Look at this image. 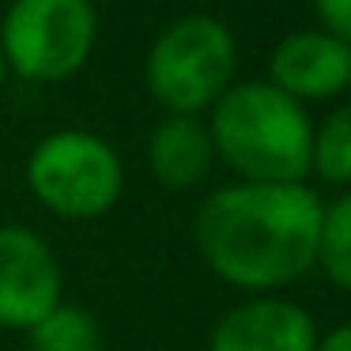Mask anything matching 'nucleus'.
<instances>
[{
	"instance_id": "obj_1",
	"label": "nucleus",
	"mask_w": 351,
	"mask_h": 351,
	"mask_svg": "<svg viewBox=\"0 0 351 351\" xmlns=\"http://www.w3.org/2000/svg\"><path fill=\"white\" fill-rule=\"evenodd\" d=\"M321 197L306 182H238L208 193L193 219L197 253L223 283L272 295L317 268Z\"/></svg>"
},
{
	"instance_id": "obj_2",
	"label": "nucleus",
	"mask_w": 351,
	"mask_h": 351,
	"mask_svg": "<svg viewBox=\"0 0 351 351\" xmlns=\"http://www.w3.org/2000/svg\"><path fill=\"white\" fill-rule=\"evenodd\" d=\"M215 155L230 162L245 182H302L310 174L313 129L302 102L272 84L227 87L212 114Z\"/></svg>"
},
{
	"instance_id": "obj_3",
	"label": "nucleus",
	"mask_w": 351,
	"mask_h": 351,
	"mask_svg": "<svg viewBox=\"0 0 351 351\" xmlns=\"http://www.w3.org/2000/svg\"><path fill=\"white\" fill-rule=\"evenodd\" d=\"M234 76V38L212 16H185L155 38L144 64L147 91L170 114L197 117L215 106Z\"/></svg>"
},
{
	"instance_id": "obj_4",
	"label": "nucleus",
	"mask_w": 351,
	"mask_h": 351,
	"mask_svg": "<svg viewBox=\"0 0 351 351\" xmlns=\"http://www.w3.org/2000/svg\"><path fill=\"white\" fill-rule=\"evenodd\" d=\"M27 185L34 200L61 219H99L121 200L125 170L102 136L64 129L46 136L27 159Z\"/></svg>"
},
{
	"instance_id": "obj_5",
	"label": "nucleus",
	"mask_w": 351,
	"mask_h": 351,
	"mask_svg": "<svg viewBox=\"0 0 351 351\" xmlns=\"http://www.w3.org/2000/svg\"><path fill=\"white\" fill-rule=\"evenodd\" d=\"M95 46L91 0H16L4 16L0 53L12 72L57 84L84 69Z\"/></svg>"
},
{
	"instance_id": "obj_6",
	"label": "nucleus",
	"mask_w": 351,
	"mask_h": 351,
	"mask_svg": "<svg viewBox=\"0 0 351 351\" xmlns=\"http://www.w3.org/2000/svg\"><path fill=\"white\" fill-rule=\"evenodd\" d=\"M61 302V265L46 238L0 227V328L27 332Z\"/></svg>"
},
{
	"instance_id": "obj_7",
	"label": "nucleus",
	"mask_w": 351,
	"mask_h": 351,
	"mask_svg": "<svg viewBox=\"0 0 351 351\" xmlns=\"http://www.w3.org/2000/svg\"><path fill=\"white\" fill-rule=\"evenodd\" d=\"M317 325L298 302L280 295H257L238 302L212 328L208 351H313Z\"/></svg>"
},
{
	"instance_id": "obj_8",
	"label": "nucleus",
	"mask_w": 351,
	"mask_h": 351,
	"mask_svg": "<svg viewBox=\"0 0 351 351\" xmlns=\"http://www.w3.org/2000/svg\"><path fill=\"white\" fill-rule=\"evenodd\" d=\"M268 84L302 99H332L351 87V46L325 31H298L287 34L268 57Z\"/></svg>"
},
{
	"instance_id": "obj_9",
	"label": "nucleus",
	"mask_w": 351,
	"mask_h": 351,
	"mask_svg": "<svg viewBox=\"0 0 351 351\" xmlns=\"http://www.w3.org/2000/svg\"><path fill=\"white\" fill-rule=\"evenodd\" d=\"M212 162H215L212 132L197 117L170 114L167 121L155 125L152 140H147V167H152L155 182L174 193L200 185L212 170Z\"/></svg>"
},
{
	"instance_id": "obj_10",
	"label": "nucleus",
	"mask_w": 351,
	"mask_h": 351,
	"mask_svg": "<svg viewBox=\"0 0 351 351\" xmlns=\"http://www.w3.org/2000/svg\"><path fill=\"white\" fill-rule=\"evenodd\" d=\"M31 351H102V328L84 306L57 302L34 328H27Z\"/></svg>"
},
{
	"instance_id": "obj_11",
	"label": "nucleus",
	"mask_w": 351,
	"mask_h": 351,
	"mask_svg": "<svg viewBox=\"0 0 351 351\" xmlns=\"http://www.w3.org/2000/svg\"><path fill=\"white\" fill-rule=\"evenodd\" d=\"M317 265L336 287L351 295V189L321 212Z\"/></svg>"
},
{
	"instance_id": "obj_12",
	"label": "nucleus",
	"mask_w": 351,
	"mask_h": 351,
	"mask_svg": "<svg viewBox=\"0 0 351 351\" xmlns=\"http://www.w3.org/2000/svg\"><path fill=\"white\" fill-rule=\"evenodd\" d=\"M310 167L332 185H351V102L313 129Z\"/></svg>"
},
{
	"instance_id": "obj_13",
	"label": "nucleus",
	"mask_w": 351,
	"mask_h": 351,
	"mask_svg": "<svg viewBox=\"0 0 351 351\" xmlns=\"http://www.w3.org/2000/svg\"><path fill=\"white\" fill-rule=\"evenodd\" d=\"M313 8L325 23V34L351 46V0H313Z\"/></svg>"
},
{
	"instance_id": "obj_14",
	"label": "nucleus",
	"mask_w": 351,
	"mask_h": 351,
	"mask_svg": "<svg viewBox=\"0 0 351 351\" xmlns=\"http://www.w3.org/2000/svg\"><path fill=\"white\" fill-rule=\"evenodd\" d=\"M313 351H351V321L348 325H336L325 336H317V348Z\"/></svg>"
},
{
	"instance_id": "obj_15",
	"label": "nucleus",
	"mask_w": 351,
	"mask_h": 351,
	"mask_svg": "<svg viewBox=\"0 0 351 351\" xmlns=\"http://www.w3.org/2000/svg\"><path fill=\"white\" fill-rule=\"evenodd\" d=\"M4 76H8V64H4V53H0V84H4Z\"/></svg>"
}]
</instances>
